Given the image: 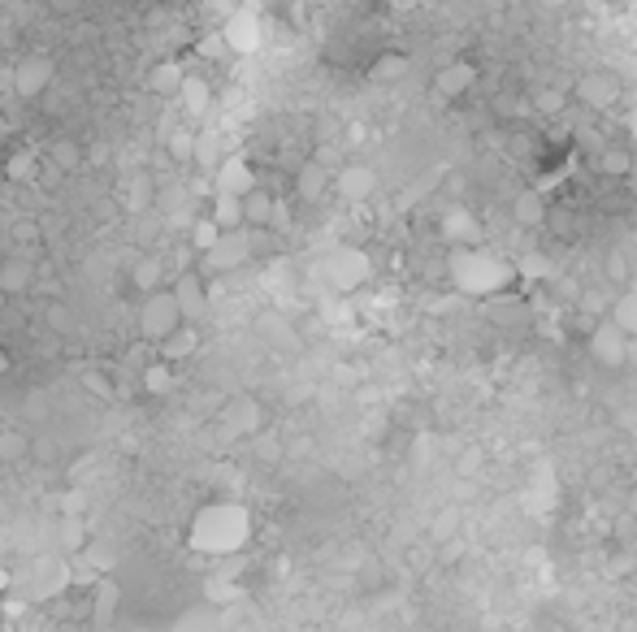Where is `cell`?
<instances>
[{
	"label": "cell",
	"mask_w": 637,
	"mask_h": 632,
	"mask_svg": "<svg viewBox=\"0 0 637 632\" xmlns=\"http://www.w3.org/2000/svg\"><path fill=\"white\" fill-rule=\"evenodd\" d=\"M447 278L460 295L468 299H503L507 291H516L520 278H516V260H503L499 252L490 247H477V243H460L451 247L447 256Z\"/></svg>",
	"instance_id": "1"
},
{
	"label": "cell",
	"mask_w": 637,
	"mask_h": 632,
	"mask_svg": "<svg viewBox=\"0 0 637 632\" xmlns=\"http://www.w3.org/2000/svg\"><path fill=\"white\" fill-rule=\"evenodd\" d=\"M252 542V511L230 498H217L195 511L191 529H187V546L204 559H230Z\"/></svg>",
	"instance_id": "2"
},
{
	"label": "cell",
	"mask_w": 637,
	"mask_h": 632,
	"mask_svg": "<svg viewBox=\"0 0 637 632\" xmlns=\"http://www.w3.org/2000/svg\"><path fill=\"white\" fill-rule=\"evenodd\" d=\"M252 256H256V234L247 226H239V230H221L213 239V247L200 252V265H204L208 278H226V273L243 269Z\"/></svg>",
	"instance_id": "3"
},
{
	"label": "cell",
	"mask_w": 637,
	"mask_h": 632,
	"mask_svg": "<svg viewBox=\"0 0 637 632\" xmlns=\"http://www.w3.org/2000/svg\"><path fill=\"white\" fill-rule=\"evenodd\" d=\"M178 325H182V312H178V299H174V291H169V282L156 286V291H148V295H139V338L143 342L156 347V342Z\"/></svg>",
	"instance_id": "4"
},
{
	"label": "cell",
	"mask_w": 637,
	"mask_h": 632,
	"mask_svg": "<svg viewBox=\"0 0 637 632\" xmlns=\"http://www.w3.org/2000/svg\"><path fill=\"white\" fill-rule=\"evenodd\" d=\"M221 39H226L230 57H252V52L265 44V22H260V13L252 5H234L226 18H221Z\"/></svg>",
	"instance_id": "5"
},
{
	"label": "cell",
	"mask_w": 637,
	"mask_h": 632,
	"mask_svg": "<svg viewBox=\"0 0 637 632\" xmlns=\"http://www.w3.org/2000/svg\"><path fill=\"white\" fill-rule=\"evenodd\" d=\"M629 347H633V338L624 334L616 321L594 316L590 334H585V351H590V360L598 368H624V360H629Z\"/></svg>",
	"instance_id": "6"
},
{
	"label": "cell",
	"mask_w": 637,
	"mask_h": 632,
	"mask_svg": "<svg viewBox=\"0 0 637 632\" xmlns=\"http://www.w3.org/2000/svg\"><path fill=\"white\" fill-rule=\"evenodd\" d=\"M52 78H57V61H52L48 52H31V57H22V61L9 70V91H13L18 100L35 104V100L52 87Z\"/></svg>",
	"instance_id": "7"
},
{
	"label": "cell",
	"mask_w": 637,
	"mask_h": 632,
	"mask_svg": "<svg viewBox=\"0 0 637 632\" xmlns=\"http://www.w3.org/2000/svg\"><path fill=\"white\" fill-rule=\"evenodd\" d=\"M325 278H330L334 291L347 295L373 278V260H369V252H360V247H338V252L325 260Z\"/></svg>",
	"instance_id": "8"
},
{
	"label": "cell",
	"mask_w": 637,
	"mask_h": 632,
	"mask_svg": "<svg viewBox=\"0 0 637 632\" xmlns=\"http://www.w3.org/2000/svg\"><path fill=\"white\" fill-rule=\"evenodd\" d=\"M568 96L590 113H607V109H616V100H620V78L611 70H585Z\"/></svg>",
	"instance_id": "9"
},
{
	"label": "cell",
	"mask_w": 637,
	"mask_h": 632,
	"mask_svg": "<svg viewBox=\"0 0 637 632\" xmlns=\"http://www.w3.org/2000/svg\"><path fill=\"white\" fill-rule=\"evenodd\" d=\"M169 291H174V299H178L182 321H195V325H200L204 316H208V308H213L208 278H204V273H195V269H178V278L169 282Z\"/></svg>",
	"instance_id": "10"
},
{
	"label": "cell",
	"mask_w": 637,
	"mask_h": 632,
	"mask_svg": "<svg viewBox=\"0 0 637 632\" xmlns=\"http://www.w3.org/2000/svg\"><path fill=\"white\" fill-rule=\"evenodd\" d=\"M477 78H481L477 61L455 57V61H447V65H438V74H434V96H438V100H447V104H455V100L473 96Z\"/></svg>",
	"instance_id": "11"
},
{
	"label": "cell",
	"mask_w": 637,
	"mask_h": 632,
	"mask_svg": "<svg viewBox=\"0 0 637 632\" xmlns=\"http://www.w3.org/2000/svg\"><path fill=\"white\" fill-rule=\"evenodd\" d=\"M208 182H213V191L243 195V191H252V187H256V169H252V161H247L243 152H226V156H221V161L213 165Z\"/></svg>",
	"instance_id": "12"
},
{
	"label": "cell",
	"mask_w": 637,
	"mask_h": 632,
	"mask_svg": "<svg viewBox=\"0 0 637 632\" xmlns=\"http://www.w3.org/2000/svg\"><path fill=\"white\" fill-rule=\"evenodd\" d=\"M217 425L226 429L230 438H247V433H256V429H260V403H256V399H247V394H234V399L221 407Z\"/></svg>",
	"instance_id": "13"
},
{
	"label": "cell",
	"mask_w": 637,
	"mask_h": 632,
	"mask_svg": "<svg viewBox=\"0 0 637 632\" xmlns=\"http://www.w3.org/2000/svg\"><path fill=\"white\" fill-rule=\"evenodd\" d=\"M330 187L343 195L347 204H364V200H369V195L377 191V174H373L369 165H343V169H338V174L330 178Z\"/></svg>",
	"instance_id": "14"
},
{
	"label": "cell",
	"mask_w": 637,
	"mask_h": 632,
	"mask_svg": "<svg viewBox=\"0 0 637 632\" xmlns=\"http://www.w3.org/2000/svg\"><path fill=\"white\" fill-rule=\"evenodd\" d=\"M117 602H122V589H117V581L100 576V581L87 589V624L91 628H109L113 615H117Z\"/></svg>",
	"instance_id": "15"
},
{
	"label": "cell",
	"mask_w": 637,
	"mask_h": 632,
	"mask_svg": "<svg viewBox=\"0 0 637 632\" xmlns=\"http://www.w3.org/2000/svg\"><path fill=\"white\" fill-rule=\"evenodd\" d=\"M239 200H243V226H247V230L278 226V200H273L269 187H260V182H256V187L243 191Z\"/></svg>",
	"instance_id": "16"
},
{
	"label": "cell",
	"mask_w": 637,
	"mask_h": 632,
	"mask_svg": "<svg viewBox=\"0 0 637 632\" xmlns=\"http://www.w3.org/2000/svg\"><path fill=\"white\" fill-rule=\"evenodd\" d=\"M200 351V325L195 321H182L178 329H169V334L156 342V355L169 364H182V360H191V355Z\"/></svg>",
	"instance_id": "17"
},
{
	"label": "cell",
	"mask_w": 637,
	"mask_h": 632,
	"mask_svg": "<svg viewBox=\"0 0 637 632\" xmlns=\"http://www.w3.org/2000/svg\"><path fill=\"white\" fill-rule=\"evenodd\" d=\"M512 217H516V226H525V230H542V226H551V204H546L542 187L520 191L516 200H512Z\"/></svg>",
	"instance_id": "18"
},
{
	"label": "cell",
	"mask_w": 637,
	"mask_h": 632,
	"mask_svg": "<svg viewBox=\"0 0 637 632\" xmlns=\"http://www.w3.org/2000/svg\"><path fill=\"white\" fill-rule=\"evenodd\" d=\"M594 165L598 174L611 178V182H629V165H633V143H611L603 139L594 152Z\"/></svg>",
	"instance_id": "19"
},
{
	"label": "cell",
	"mask_w": 637,
	"mask_h": 632,
	"mask_svg": "<svg viewBox=\"0 0 637 632\" xmlns=\"http://www.w3.org/2000/svg\"><path fill=\"white\" fill-rule=\"evenodd\" d=\"M178 109L191 113V117H204L208 109H213V83H208L204 74H182L178 83Z\"/></svg>",
	"instance_id": "20"
},
{
	"label": "cell",
	"mask_w": 637,
	"mask_h": 632,
	"mask_svg": "<svg viewBox=\"0 0 637 632\" xmlns=\"http://www.w3.org/2000/svg\"><path fill=\"white\" fill-rule=\"evenodd\" d=\"M0 165H5V178L9 182H22V187H31L39 182V152L35 148H0Z\"/></svg>",
	"instance_id": "21"
},
{
	"label": "cell",
	"mask_w": 637,
	"mask_h": 632,
	"mask_svg": "<svg viewBox=\"0 0 637 632\" xmlns=\"http://www.w3.org/2000/svg\"><path fill=\"white\" fill-rule=\"evenodd\" d=\"M31 286H35V260L31 256L0 260V295H26Z\"/></svg>",
	"instance_id": "22"
},
{
	"label": "cell",
	"mask_w": 637,
	"mask_h": 632,
	"mask_svg": "<svg viewBox=\"0 0 637 632\" xmlns=\"http://www.w3.org/2000/svg\"><path fill=\"white\" fill-rule=\"evenodd\" d=\"M330 178L334 174H330V165H325V161H304V165H299V174H295V195L304 204H317L321 195L330 191Z\"/></svg>",
	"instance_id": "23"
},
{
	"label": "cell",
	"mask_w": 637,
	"mask_h": 632,
	"mask_svg": "<svg viewBox=\"0 0 637 632\" xmlns=\"http://www.w3.org/2000/svg\"><path fill=\"white\" fill-rule=\"evenodd\" d=\"M165 282H169V269H165L161 256L143 252L135 265H130V286H135L139 295H148V291H156V286H165Z\"/></svg>",
	"instance_id": "24"
},
{
	"label": "cell",
	"mask_w": 637,
	"mask_h": 632,
	"mask_svg": "<svg viewBox=\"0 0 637 632\" xmlns=\"http://www.w3.org/2000/svg\"><path fill=\"white\" fill-rule=\"evenodd\" d=\"M208 217L217 221V230H239L243 226V200L239 195H226V191H213L208 195Z\"/></svg>",
	"instance_id": "25"
},
{
	"label": "cell",
	"mask_w": 637,
	"mask_h": 632,
	"mask_svg": "<svg viewBox=\"0 0 637 632\" xmlns=\"http://www.w3.org/2000/svg\"><path fill=\"white\" fill-rule=\"evenodd\" d=\"M44 161H48V169L52 174H74V169H83V148H78L74 139H52L48 148H44Z\"/></svg>",
	"instance_id": "26"
},
{
	"label": "cell",
	"mask_w": 637,
	"mask_h": 632,
	"mask_svg": "<svg viewBox=\"0 0 637 632\" xmlns=\"http://www.w3.org/2000/svg\"><path fill=\"white\" fill-rule=\"evenodd\" d=\"M603 316H607V321H616L629 338H637V286L624 282V291H620L616 299H611Z\"/></svg>",
	"instance_id": "27"
},
{
	"label": "cell",
	"mask_w": 637,
	"mask_h": 632,
	"mask_svg": "<svg viewBox=\"0 0 637 632\" xmlns=\"http://www.w3.org/2000/svg\"><path fill=\"white\" fill-rule=\"evenodd\" d=\"M178 364H169V360H161V355H156V360H148L143 364V373H139V386L148 390V394H169L178 386V373H174Z\"/></svg>",
	"instance_id": "28"
},
{
	"label": "cell",
	"mask_w": 637,
	"mask_h": 632,
	"mask_svg": "<svg viewBox=\"0 0 637 632\" xmlns=\"http://www.w3.org/2000/svg\"><path fill=\"white\" fill-rule=\"evenodd\" d=\"M182 74H187V70H182L178 61H156L152 74H148V91H152V96H161V100H174Z\"/></svg>",
	"instance_id": "29"
},
{
	"label": "cell",
	"mask_w": 637,
	"mask_h": 632,
	"mask_svg": "<svg viewBox=\"0 0 637 632\" xmlns=\"http://www.w3.org/2000/svg\"><path fill=\"white\" fill-rule=\"evenodd\" d=\"M44 325L57 338H74L78 334V312L65 304V299H48V304H44Z\"/></svg>",
	"instance_id": "30"
},
{
	"label": "cell",
	"mask_w": 637,
	"mask_h": 632,
	"mask_svg": "<svg viewBox=\"0 0 637 632\" xmlns=\"http://www.w3.org/2000/svg\"><path fill=\"white\" fill-rule=\"evenodd\" d=\"M221 161V148H217V135L213 130H195V148H191V169H200L208 178L213 174V165Z\"/></svg>",
	"instance_id": "31"
},
{
	"label": "cell",
	"mask_w": 637,
	"mask_h": 632,
	"mask_svg": "<svg viewBox=\"0 0 637 632\" xmlns=\"http://www.w3.org/2000/svg\"><path fill=\"white\" fill-rule=\"evenodd\" d=\"M442 234L451 239V247H460V243H477V221L464 213V208H451L447 217H442Z\"/></svg>",
	"instance_id": "32"
},
{
	"label": "cell",
	"mask_w": 637,
	"mask_h": 632,
	"mask_svg": "<svg viewBox=\"0 0 637 632\" xmlns=\"http://www.w3.org/2000/svg\"><path fill=\"white\" fill-rule=\"evenodd\" d=\"M568 104H572L568 91H559V87H542L538 96L529 100V109H533V113H542V117H559V113H568Z\"/></svg>",
	"instance_id": "33"
},
{
	"label": "cell",
	"mask_w": 637,
	"mask_h": 632,
	"mask_svg": "<svg viewBox=\"0 0 637 632\" xmlns=\"http://www.w3.org/2000/svg\"><path fill=\"white\" fill-rule=\"evenodd\" d=\"M217 234H221V230H217L213 217H208V213H195V217H191V252H195V256L208 252Z\"/></svg>",
	"instance_id": "34"
},
{
	"label": "cell",
	"mask_w": 637,
	"mask_h": 632,
	"mask_svg": "<svg viewBox=\"0 0 637 632\" xmlns=\"http://www.w3.org/2000/svg\"><path fill=\"white\" fill-rule=\"evenodd\" d=\"M165 148H169V156H174V161H178V165H191V148H195V130H187V126L169 130V135H165Z\"/></svg>",
	"instance_id": "35"
},
{
	"label": "cell",
	"mask_w": 637,
	"mask_h": 632,
	"mask_svg": "<svg viewBox=\"0 0 637 632\" xmlns=\"http://www.w3.org/2000/svg\"><path fill=\"white\" fill-rule=\"evenodd\" d=\"M26 451H31V438H26V433H18V429L0 433V459H5V464H18V459H26Z\"/></svg>",
	"instance_id": "36"
},
{
	"label": "cell",
	"mask_w": 637,
	"mask_h": 632,
	"mask_svg": "<svg viewBox=\"0 0 637 632\" xmlns=\"http://www.w3.org/2000/svg\"><path fill=\"white\" fill-rule=\"evenodd\" d=\"M399 74H408V57H403V52H386V57L373 65V78H382V83H395Z\"/></svg>",
	"instance_id": "37"
},
{
	"label": "cell",
	"mask_w": 637,
	"mask_h": 632,
	"mask_svg": "<svg viewBox=\"0 0 637 632\" xmlns=\"http://www.w3.org/2000/svg\"><path fill=\"white\" fill-rule=\"evenodd\" d=\"M57 537H61V550H65V555H78V550H87V529H83L78 520H65Z\"/></svg>",
	"instance_id": "38"
},
{
	"label": "cell",
	"mask_w": 637,
	"mask_h": 632,
	"mask_svg": "<svg viewBox=\"0 0 637 632\" xmlns=\"http://www.w3.org/2000/svg\"><path fill=\"white\" fill-rule=\"evenodd\" d=\"M195 52H200L204 61H226V57H230V48H226V39H221V31L200 35V44H195Z\"/></svg>",
	"instance_id": "39"
},
{
	"label": "cell",
	"mask_w": 637,
	"mask_h": 632,
	"mask_svg": "<svg viewBox=\"0 0 637 632\" xmlns=\"http://www.w3.org/2000/svg\"><path fill=\"white\" fill-rule=\"evenodd\" d=\"M13 243H18V252H39L44 234H39L35 221H18V226H13Z\"/></svg>",
	"instance_id": "40"
},
{
	"label": "cell",
	"mask_w": 637,
	"mask_h": 632,
	"mask_svg": "<svg viewBox=\"0 0 637 632\" xmlns=\"http://www.w3.org/2000/svg\"><path fill=\"white\" fill-rule=\"evenodd\" d=\"M607 278H611V286H624V282H629V260H624L620 252L607 256Z\"/></svg>",
	"instance_id": "41"
},
{
	"label": "cell",
	"mask_w": 637,
	"mask_h": 632,
	"mask_svg": "<svg viewBox=\"0 0 637 632\" xmlns=\"http://www.w3.org/2000/svg\"><path fill=\"white\" fill-rule=\"evenodd\" d=\"M87 0H48L52 13H61V18H74V13H83Z\"/></svg>",
	"instance_id": "42"
},
{
	"label": "cell",
	"mask_w": 637,
	"mask_h": 632,
	"mask_svg": "<svg viewBox=\"0 0 637 632\" xmlns=\"http://www.w3.org/2000/svg\"><path fill=\"white\" fill-rule=\"evenodd\" d=\"M234 5H243V0H204V9H213L217 18H226V13H230Z\"/></svg>",
	"instance_id": "43"
},
{
	"label": "cell",
	"mask_w": 637,
	"mask_h": 632,
	"mask_svg": "<svg viewBox=\"0 0 637 632\" xmlns=\"http://www.w3.org/2000/svg\"><path fill=\"white\" fill-rule=\"evenodd\" d=\"M9 143H13V117L0 113V148H9Z\"/></svg>",
	"instance_id": "44"
},
{
	"label": "cell",
	"mask_w": 637,
	"mask_h": 632,
	"mask_svg": "<svg viewBox=\"0 0 637 632\" xmlns=\"http://www.w3.org/2000/svg\"><path fill=\"white\" fill-rule=\"evenodd\" d=\"M9 368H13V360H9V351H5V347H0V377H5V373H9Z\"/></svg>",
	"instance_id": "45"
},
{
	"label": "cell",
	"mask_w": 637,
	"mask_h": 632,
	"mask_svg": "<svg viewBox=\"0 0 637 632\" xmlns=\"http://www.w3.org/2000/svg\"><path fill=\"white\" fill-rule=\"evenodd\" d=\"M0 91H9V65H0Z\"/></svg>",
	"instance_id": "46"
},
{
	"label": "cell",
	"mask_w": 637,
	"mask_h": 632,
	"mask_svg": "<svg viewBox=\"0 0 637 632\" xmlns=\"http://www.w3.org/2000/svg\"><path fill=\"white\" fill-rule=\"evenodd\" d=\"M629 182H637V143H633V165H629Z\"/></svg>",
	"instance_id": "47"
},
{
	"label": "cell",
	"mask_w": 637,
	"mask_h": 632,
	"mask_svg": "<svg viewBox=\"0 0 637 632\" xmlns=\"http://www.w3.org/2000/svg\"><path fill=\"white\" fill-rule=\"evenodd\" d=\"M5 589H9V572L0 568V598H5Z\"/></svg>",
	"instance_id": "48"
},
{
	"label": "cell",
	"mask_w": 637,
	"mask_h": 632,
	"mask_svg": "<svg viewBox=\"0 0 637 632\" xmlns=\"http://www.w3.org/2000/svg\"><path fill=\"white\" fill-rule=\"evenodd\" d=\"M551 5H564V0H551Z\"/></svg>",
	"instance_id": "49"
}]
</instances>
